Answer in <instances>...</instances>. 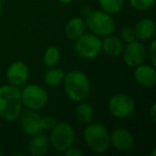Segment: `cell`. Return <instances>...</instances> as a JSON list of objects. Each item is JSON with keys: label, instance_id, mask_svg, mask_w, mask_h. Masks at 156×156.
Instances as JSON below:
<instances>
[{"label": "cell", "instance_id": "1", "mask_svg": "<svg viewBox=\"0 0 156 156\" xmlns=\"http://www.w3.org/2000/svg\"><path fill=\"white\" fill-rule=\"evenodd\" d=\"M22 111L20 88L10 83L0 86V118L7 122H14L20 118Z\"/></svg>", "mask_w": 156, "mask_h": 156}, {"label": "cell", "instance_id": "2", "mask_svg": "<svg viewBox=\"0 0 156 156\" xmlns=\"http://www.w3.org/2000/svg\"><path fill=\"white\" fill-rule=\"evenodd\" d=\"M62 83L66 95L75 103L86 101L91 92V83L89 77L81 71H71L66 73Z\"/></svg>", "mask_w": 156, "mask_h": 156}, {"label": "cell", "instance_id": "3", "mask_svg": "<svg viewBox=\"0 0 156 156\" xmlns=\"http://www.w3.org/2000/svg\"><path fill=\"white\" fill-rule=\"evenodd\" d=\"M83 141L92 152L103 154L110 147V133L101 123H91L85 125Z\"/></svg>", "mask_w": 156, "mask_h": 156}, {"label": "cell", "instance_id": "4", "mask_svg": "<svg viewBox=\"0 0 156 156\" xmlns=\"http://www.w3.org/2000/svg\"><path fill=\"white\" fill-rule=\"evenodd\" d=\"M85 22L90 32L100 37L112 34L115 29V23L112 15L103 10H90L89 13L85 16Z\"/></svg>", "mask_w": 156, "mask_h": 156}, {"label": "cell", "instance_id": "5", "mask_svg": "<svg viewBox=\"0 0 156 156\" xmlns=\"http://www.w3.org/2000/svg\"><path fill=\"white\" fill-rule=\"evenodd\" d=\"M50 147L58 153H64L75 142V130L69 122H58L49 134Z\"/></svg>", "mask_w": 156, "mask_h": 156}, {"label": "cell", "instance_id": "6", "mask_svg": "<svg viewBox=\"0 0 156 156\" xmlns=\"http://www.w3.org/2000/svg\"><path fill=\"white\" fill-rule=\"evenodd\" d=\"M74 42V50L81 59L91 60L102 52V40L92 32H85Z\"/></svg>", "mask_w": 156, "mask_h": 156}, {"label": "cell", "instance_id": "7", "mask_svg": "<svg viewBox=\"0 0 156 156\" xmlns=\"http://www.w3.org/2000/svg\"><path fill=\"white\" fill-rule=\"evenodd\" d=\"M23 106L31 110H41L48 103V93L43 87L35 83H30L20 91Z\"/></svg>", "mask_w": 156, "mask_h": 156}, {"label": "cell", "instance_id": "8", "mask_svg": "<svg viewBox=\"0 0 156 156\" xmlns=\"http://www.w3.org/2000/svg\"><path fill=\"white\" fill-rule=\"evenodd\" d=\"M136 109L134 98L128 94L119 93L113 95L108 102V110L117 119H126L133 115Z\"/></svg>", "mask_w": 156, "mask_h": 156}, {"label": "cell", "instance_id": "9", "mask_svg": "<svg viewBox=\"0 0 156 156\" xmlns=\"http://www.w3.org/2000/svg\"><path fill=\"white\" fill-rule=\"evenodd\" d=\"M121 56L123 57L124 63L127 66L136 67L144 63L147 60V46L143 44V42L136 40L124 45V49Z\"/></svg>", "mask_w": 156, "mask_h": 156}, {"label": "cell", "instance_id": "10", "mask_svg": "<svg viewBox=\"0 0 156 156\" xmlns=\"http://www.w3.org/2000/svg\"><path fill=\"white\" fill-rule=\"evenodd\" d=\"M18 119L20 121L23 132L27 136L32 137L34 135L40 134V133H43L42 115H40V113L37 110L26 109L25 111H22Z\"/></svg>", "mask_w": 156, "mask_h": 156}, {"label": "cell", "instance_id": "11", "mask_svg": "<svg viewBox=\"0 0 156 156\" xmlns=\"http://www.w3.org/2000/svg\"><path fill=\"white\" fill-rule=\"evenodd\" d=\"M29 76H30V71L28 65L24 61H14L8 66L5 73L8 83L18 88L27 83Z\"/></svg>", "mask_w": 156, "mask_h": 156}, {"label": "cell", "instance_id": "12", "mask_svg": "<svg viewBox=\"0 0 156 156\" xmlns=\"http://www.w3.org/2000/svg\"><path fill=\"white\" fill-rule=\"evenodd\" d=\"M134 136L126 128L118 127L110 133V147H112L117 151H129L134 145Z\"/></svg>", "mask_w": 156, "mask_h": 156}, {"label": "cell", "instance_id": "13", "mask_svg": "<svg viewBox=\"0 0 156 156\" xmlns=\"http://www.w3.org/2000/svg\"><path fill=\"white\" fill-rule=\"evenodd\" d=\"M134 69V79L138 86L149 89L156 85V69L154 65L142 63Z\"/></svg>", "mask_w": 156, "mask_h": 156}, {"label": "cell", "instance_id": "14", "mask_svg": "<svg viewBox=\"0 0 156 156\" xmlns=\"http://www.w3.org/2000/svg\"><path fill=\"white\" fill-rule=\"evenodd\" d=\"M136 37L138 41L141 42H150L154 39L156 32V25L152 18L144 17L138 20L134 27Z\"/></svg>", "mask_w": 156, "mask_h": 156}, {"label": "cell", "instance_id": "15", "mask_svg": "<svg viewBox=\"0 0 156 156\" xmlns=\"http://www.w3.org/2000/svg\"><path fill=\"white\" fill-rule=\"evenodd\" d=\"M124 49V42L120 37L109 34L102 40V51L111 58H118L122 55Z\"/></svg>", "mask_w": 156, "mask_h": 156}, {"label": "cell", "instance_id": "16", "mask_svg": "<svg viewBox=\"0 0 156 156\" xmlns=\"http://www.w3.org/2000/svg\"><path fill=\"white\" fill-rule=\"evenodd\" d=\"M50 149L49 137L46 134L40 133L31 137L28 145L29 154L32 156H44L48 153Z\"/></svg>", "mask_w": 156, "mask_h": 156}, {"label": "cell", "instance_id": "17", "mask_svg": "<svg viewBox=\"0 0 156 156\" xmlns=\"http://www.w3.org/2000/svg\"><path fill=\"white\" fill-rule=\"evenodd\" d=\"M86 29H87V26H86L85 20L76 16V17L71 18L66 23L64 27V32L67 39L71 41H75L86 32Z\"/></svg>", "mask_w": 156, "mask_h": 156}, {"label": "cell", "instance_id": "18", "mask_svg": "<svg viewBox=\"0 0 156 156\" xmlns=\"http://www.w3.org/2000/svg\"><path fill=\"white\" fill-rule=\"evenodd\" d=\"M75 119L79 125H87L93 122L94 109L92 105L86 101L78 103L75 109Z\"/></svg>", "mask_w": 156, "mask_h": 156}, {"label": "cell", "instance_id": "19", "mask_svg": "<svg viewBox=\"0 0 156 156\" xmlns=\"http://www.w3.org/2000/svg\"><path fill=\"white\" fill-rule=\"evenodd\" d=\"M64 75L65 73L62 69H58L56 66L48 67V69L43 76V80L48 87H57V86L62 83L63 79H64Z\"/></svg>", "mask_w": 156, "mask_h": 156}, {"label": "cell", "instance_id": "20", "mask_svg": "<svg viewBox=\"0 0 156 156\" xmlns=\"http://www.w3.org/2000/svg\"><path fill=\"white\" fill-rule=\"evenodd\" d=\"M61 59V52L56 46H48L43 55V62L45 66L54 67L57 66Z\"/></svg>", "mask_w": 156, "mask_h": 156}, {"label": "cell", "instance_id": "21", "mask_svg": "<svg viewBox=\"0 0 156 156\" xmlns=\"http://www.w3.org/2000/svg\"><path fill=\"white\" fill-rule=\"evenodd\" d=\"M101 10L110 15H115L122 11L125 5V0H98Z\"/></svg>", "mask_w": 156, "mask_h": 156}, {"label": "cell", "instance_id": "22", "mask_svg": "<svg viewBox=\"0 0 156 156\" xmlns=\"http://www.w3.org/2000/svg\"><path fill=\"white\" fill-rule=\"evenodd\" d=\"M128 1L133 9L140 12L147 11L155 5V0H128Z\"/></svg>", "mask_w": 156, "mask_h": 156}, {"label": "cell", "instance_id": "23", "mask_svg": "<svg viewBox=\"0 0 156 156\" xmlns=\"http://www.w3.org/2000/svg\"><path fill=\"white\" fill-rule=\"evenodd\" d=\"M120 37L124 42V44L130 43V42H134L137 40L136 37V32H135L134 27L132 26H125L121 29L120 31Z\"/></svg>", "mask_w": 156, "mask_h": 156}, {"label": "cell", "instance_id": "24", "mask_svg": "<svg viewBox=\"0 0 156 156\" xmlns=\"http://www.w3.org/2000/svg\"><path fill=\"white\" fill-rule=\"evenodd\" d=\"M57 123H58L57 119L51 117V115H44V117H42V127H43V132H50V130L56 126Z\"/></svg>", "mask_w": 156, "mask_h": 156}, {"label": "cell", "instance_id": "25", "mask_svg": "<svg viewBox=\"0 0 156 156\" xmlns=\"http://www.w3.org/2000/svg\"><path fill=\"white\" fill-rule=\"evenodd\" d=\"M147 54L149 57L150 61H151L152 65L155 66L156 65V41L155 40H151V43H150L149 47L147 48Z\"/></svg>", "mask_w": 156, "mask_h": 156}, {"label": "cell", "instance_id": "26", "mask_svg": "<svg viewBox=\"0 0 156 156\" xmlns=\"http://www.w3.org/2000/svg\"><path fill=\"white\" fill-rule=\"evenodd\" d=\"M65 156H83V152L81 150H79L78 147H71L64 152Z\"/></svg>", "mask_w": 156, "mask_h": 156}, {"label": "cell", "instance_id": "27", "mask_svg": "<svg viewBox=\"0 0 156 156\" xmlns=\"http://www.w3.org/2000/svg\"><path fill=\"white\" fill-rule=\"evenodd\" d=\"M150 117H151L152 121L156 122V104H153L150 110Z\"/></svg>", "mask_w": 156, "mask_h": 156}, {"label": "cell", "instance_id": "28", "mask_svg": "<svg viewBox=\"0 0 156 156\" xmlns=\"http://www.w3.org/2000/svg\"><path fill=\"white\" fill-rule=\"evenodd\" d=\"M58 1L62 5H69L71 2H73V0H58Z\"/></svg>", "mask_w": 156, "mask_h": 156}, {"label": "cell", "instance_id": "29", "mask_svg": "<svg viewBox=\"0 0 156 156\" xmlns=\"http://www.w3.org/2000/svg\"><path fill=\"white\" fill-rule=\"evenodd\" d=\"M2 11V0H0V13Z\"/></svg>", "mask_w": 156, "mask_h": 156}, {"label": "cell", "instance_id": "30", "mask_svg": "<svg viewBox=\"0 0 156 156\" xmlns=\"http://www.w3.org/2000/svg\"><path fill=\"white\" fill-rule=\"evenodd\" d=\"M3 155V152L1 151V150H0V156H2Z\"/></svg>", "mask_w": 156, "mask_h": 156}]
</instances>
